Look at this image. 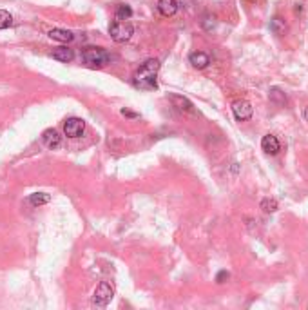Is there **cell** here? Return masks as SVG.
I'll return each mask as SVG.
<instances>
[{
    "instance_id": "cell-22",
    "label": "cell",
    "mask_w": 308,
    "mask_h": 310,
    "mask_svg": "<svg viewBox=\"0 0 308 310\" xmlns=\"http://www.w3.org/2000/svg\"><path fill=\"white\" fill-rule=\"evenodd\" d=\"M122 115H124V116H129V118H136V116H138L136 113H131V111H127V109L122 111Z\"/></svg>"
},
{
    "instance_id": "cell-2",
    "label": "cell",
    "mask_w": 308,
    "mask_h": 310,
    "mask_svg": "<svg viewBox=\"0 0 308 310\" xmlns=\"http://www.w3.org/2000/svg\"><path fill=\"white\" fill-rule=\"evenodd\" d=\"M82 58L89 67H104V65L109 64L111 55L102 47H87L82 53Z\"/></svg>"
},
{
    "instance_id": "cell-7",
    "label": "cell",
    "mask_w": 308,
    "mask_h": 310,
    "mask_svg": "<svg viewBox=\"0 0 308 310\" xmlns=\"http://www.w3.org/2000/svg\"><path fill=\"white\" fill-rule=\"evenodd\" d=\"M261 149L267 153V155H272L276 156L281 151V144H279L278 136L274 135H265L263 140H261Z\"/></svg>"
},
{
    "instance_id": "cell-23",
    "label": "cell",
    "mask_w": 308,
    "mask_h": 310,
    "mask_svg": "<svg viewBox=\"0 0 308 310\" xmlns=\"http://www.w3.org/2000/svg\"><path fill=\"white\" fill-rule=\"evenodd\" d=\"M303 116H305V120H307V122H308V107H307V109H305Z\"/></svg>"
},
{
    "instance_id": "cell-14",
    "label": "cell",
    "mask_w": 308,
    "mask_h": 310,
    "mask_svg": "<svg viewBox=\"0 0 308 310\" xmlns=\"http://www.w3.org/2000/svg\"><path fill=\"white\" fill-rule=\"evenodd\" d=\"M270 31L278 36L287 33V24H285V20L281 18V16H274L272 20H270Z\"/></svg>"
},
{
    "instance_id": "cell-10",
    "label": "cell",
    "mask_w": 308,
    "mask_h": 310,
    "mask_svg": "<svg viewBox=\"0 0 308 310\" xmlns=\"http://www.w3.org/2000/svg\"><path fill=\"white\" fill-rule=\"evenodd\" d=\"M189 62L194 69H205V67L210 64V58L203 51H194V53L189 55Z\"/></svg>"
},
{
    "instance_id": "cell-18",
    "label": "cell",
    "mask_w": 308,
    "mask_h": 310,
    "mask_svg": "<svg viewBox=\"0 0 308 310\" xmlns=\"http://www.w3.org/2000/svg\"><path fill=\"white\" fill-rule=\"evenodd\" d=\"M13 25V16L5 9H0V29H7Z\"/></svg>"
},
{
    "instance_id": "cell-8",
    "label": "cell",
    "mask_w": 308,
    "mask_h": 310,
    "mask_svg": "<svg viewBox=\"0 0 308 310\" xmlns=\"http://www.w3.org/2000/svg\"><path fill=\"white\" fill-rule=\"evenodd\" d=\"M42 142H44V145L47 149H58L60 145H62V136L55 129H45L42 133Z\"/></svg>"
},
{
    "instance_id": "cell-17",
    "label": "cell",
    "mask_w": 308,
    "mask_h": 310,
    "mask_svg": "<svg viewBox=\"0 0 308 310\" xmlns=\"http://www.w3.org/2000/svg\"><path fill=\"white\" fill-rule=\"evenodd\" d=\"M49 200H51V196L45 194V192H35V194L29 196V203L31 205H35V207L44 205V203H49Z\"/></svg>"
},
{
    "instance_id": "cell-3",
    "label": "cell",
    "mask_w": 308,
    "mask_h": 310,
    "mask_svg": "<svg viewBox=\"0 0 308 310\" xmlns=\"http://www.w3.org/2000/svg\"><path fill=\"white\" fill-rule=\"evenodd\" d=\"M133 33H135V27H133V24H129L127 20H115L109 25L111 38H113L115 42H118V44L129 40L131 36H133Z\"/></svg>"
},
{
    "instance_id": "cell-6",
    "label": "cell",
    "mask_w": 308,
    "mask_h": 310,
    "mask_svg": "<svg viewBox=\"0 0 308 310\" xmlns=\"http://www.w3.org/2000/svg\"><path fill=\"white\" fill-rule=\"evenodd\" d=\"M85 131V122L82 118H69L64 124V133L67 138H80Z\"/></svg>"
},
{
    "instance_id": "cell-15",
    "label": "cell",
    "mask_w": 308,
    "mask_h": 310,
    "mask_svg": "<svg viewBox=\"0 0 308 310\" xmlns=\"http://www.w3.org/2000/svg\"><path fill=\"white\" fill-rule=\"evenodd\" d=\"M131 16H133V9H131V5L127 4H120L115 11V18L116 20H129Z\"/></svg>"
},
{
    "instance_id": "cell-4",
    "label": "cell",
    "mask_w": 308,
    "mask_h": 310,
    "mask_svg": "<svg viewBox=\"0 0 308 310\" xmlns=\"http://www.w3.org/2000/svg\"><path fill=\"white\" fill-rule=\"evenodd\" d=\"M115 296V289L107 283V281H102L98 287H96L95 294H93V303L96 307H107Z\"/></svg>"
},
{
    "instance_id": "cell-5",
    "label": "cell",
    "mask_w": 308,
    "mask_h": 310,
    "mask_svg": "<svg viewBox=\"0 0 308 310\" xmlns=\"http://www.w3.org/2000/svg\"><path fill=\"white\" fill-rule=\"evenodd\" d=\"M232 113L238 122H245L252 118L254 107H252V104L247 100H236V102H232Z\"/></svg>"
},
{
    "instance_id": "cell-20",
    "label": "cell",
    "mask_w": 308,
    "mask_h": 310,
    "mask_svg": "<svg viewBox=\"0 0 308 310\" xmlns=\"http://www.w3.org/2000/svg\"><path fill=\"white\" fill-rule=\"evenodd\" d=\"M201 25H203L205 31H212L216 27V16L212 15H205L203 20H201Z\"/></svg>"
},
{
    "instance_id": "cell-12",
    "label": "cell",
    "mask_w": 308,
    "mask_h": 310,
    "mask_svg": "<svg viewBox=\"0 0 308 310\" xmlns=\"http://www.w3.org/2000/svg\"><path fill=\"white\" fill-rule=\"evenodd\" d=\"M158 11L163 16H172L178 11V0H158Z\"/></svg>"
},
{
    "instance_id": "cell-19",
    "label": "cell",
    "mask_w": 308,
    "mask_h": 310,
    "mask_svg": "<svg viewBox=\"0 0 308 310\" xmlns=\"http://www.w3.org/2000/svg\"><path fill=\"white\" fill-rule=\"evenodd\" d=\"M259 207H261L265 212H276V210H278V201L274 200V198H265Z\"/></svg>"
},
{
    "instance_id": "cell-16",
    "label": "cell",
    "mask_w": 308,
    "mask_h": 310,
    "mask_svg": "<svg viewBox=\"0 0 308 310\" xmlns=\"http://www.w3.org/2000/svg\"><path fill=\"white\" fill-rule=\"evenodd\" d=\"M269 96H270V102H274L276 105H285L287 104V95H285L279 87H272L270 93H269Z\"/></svg>"
},
{
    "instance_id": "cell-13",
    "label": "cell",
    "mask_w": 308,
    "mask_h": 310,
    "mask_svg": "<svg viewBox=\"0 0 308 310\" xmlns=\"http://www.w3.org/2000/svg\"><path fill=\"white\" fill-rule=\"evenodd\" d=\"M53 58L58 62H64V64H67V62H71L73 58H75V51L69 49V47H56L53 53Z\"/></svg>"
},
{
    "instance_id": "cell-9",
    "label": "cell",
    "mask_w": 308,
    "mask_h": 310,
    "mask_svg": "<svg viewBox=\"0 0 308 310\" xmlns=\"http://www.w3.org/2000/svg\"><path fill=\"white\" fill-rule=\"evenodd\" d=\"M170 102L172 105L176 107L178 111L181 113H189V115H194L196 111H194V105L189 98H185V96H179V95H170Z\"/></svg>"
},
{
    "instance_id": "cell-11",
    "label": "cell",
    "mask_w": 308,
    "mask_h": 310,
    "mask_svg": "<svg viewBox=\"0 0 308 310\" xmlns=\"http://www.w3.org/2000/svg\"><path fill=\"white\" fill-rule=\"evenodd\" d=\"M49 38L51 40L62 42V44H67V42L75 40V35L67 29H60V27H55V29L49 31Z\"/></svg>"
},
{
    "instance_id": "cell-21",
    "label": "cell",
    "mask_w": 308,
    "mask_h": 310,
    "mask_svg": "<svg viewBox=\"0 0 308 310\" xmlns=\"http://www.w3.org/2000/svg\"><path fill=\"white\" fill-rule=\"evenodd\" d=\"M229 278H230V274L227 272V270H219L218 276H216V283H219V285H221V283H225V281L229 280Z\"/></svg>"
},
{
    "instance_id": "cell-1",
    "label": "cell",
    "mask_w": 308,
    "mask_h": 310,
    "mask_svg": "<svg viewBox=\"0 0 308 310\" xmlns=\"http://www.w3.org/2000/svg\"><path fill=\"white\" fill-rule=\"evenodd\" d=\"M158 73H159V60L158 58H149L136 69L133 76V84L136 89L154 91L158 89Z\"/></svg>"
}]
</instances>
